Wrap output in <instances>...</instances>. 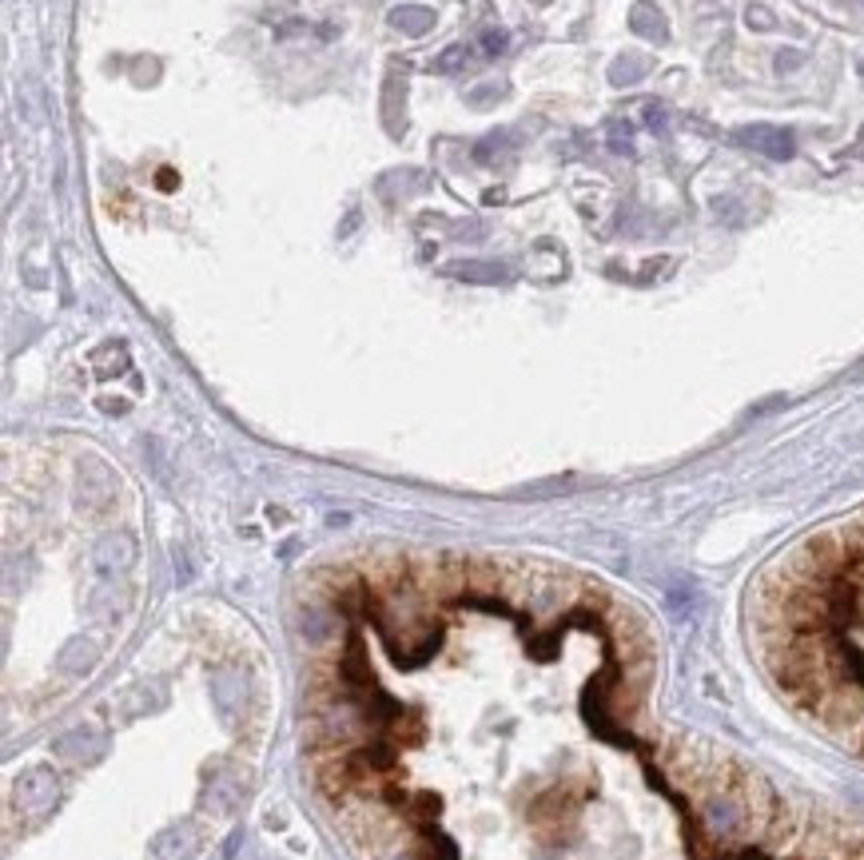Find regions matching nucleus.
<instances>
[{
	"label": "nucleus",
	"instance_id": "39448f33",
	"mask_svg": "<svg viewBox=\"0 0 864 860\" xmlns=\"http://www.w3.org/2000/svg\"><path fill=\"white\" fill-rule=\"evenodd\" d=\"M629 28H634L637 36H646V40H665V16H661L653 4H634Z\"/></svg>",
	"mask_w": 864,
	"mask_h": 860
},
{
	"label": "nucleus",
	"instance_id": "f03ea898",
	"mask_svg": "<svg viewBox=\"0 0 864 860\" xmlns=\"http://www.w3.org/2000/svg\"><path fill=\"white\" fill-rule=\"evenodd\" d=\"M753 666L796 721L864 765V510L789 562L757 622Z\"/></svg>",
	"mask_w": 864,
	"mask_h": 860
},
{
	"label": "nucleus",
	"instance_id": "423d86ee",
	"mask_svg": "<svg viewBox=\"0 0 864 860\" xmlns=\"http://www.w3.org/2000/svg\"><path fill=\"white\" fill-rule=\"evenodd\" d=\"M649 72V60H634V57H622L614 60V69H610V84L617 88H626V84H637V80Z\"/></svg>",
	"mask_w": 864,
	"mask_h": 860
},
{
	"label": "nucleus",
	"instance_id": "6e6552de",
	"mask_svg": "<svg viewBox=\"0 0 864 860\" xmlns=\"http://www.w3.org/2000/svg\"><path fill=\"white\" fill-rule=\"evenodd\" d=\"M502 48H506V33H487V36H482V52H487V57H499Z\"/></svg>",
	"mask_w": 864,
	"mask_h": 860
},
{
	"label": "nucleus",
	"instance_id": "1a4fd4ad",
	"mask_svg": "<svg viewBox=\"0 0 864 860\" xmlns=\"http://www.w3.org/2000/svg\"><path fill=\"white\" fill-rule=\"evenodd\" d=\"M745 16H749L753 28H773V12H769V9H749Z\"/></svg>",
	"mask_w": 864,
	"mask_h": 860
},
{
	"label": "nucleus",
	"instance_id": "7ed1b4c3",
	"mask_svg": "<svg viewBox=\"0 0 864 860\" xmlns=\"http://www.w3.org/2000/svg\"><path fill=\"white\" fill-rule=\"evenodd\" d=\"M733 144L753 147V152H761V156H769V159H789L796 152L793 132H785V128H773V124L737 128V132H733Z\"/></svg>",
	"mask_w": 864,
	"mask_h": 860
},
{
	"label": "nucleus",
	"instance_id": "9d476101",
	"mask_svg": "<svg viewBox=\"0 0 864 860\" xmlns=\"http://www.w3.org/2000/svg\"><path fill=\"white\" fill-rule=\"evenodd\" d=\"M801 64V57L796 52H781V60H777V72H789V69H796Z\"/></svg>",
	"mask_w": 864,
	"mask_h": 860
},
{
	"label": "nucleus",
	"instance_id": "0eeeda50",
	"mask_svg": "<svg viewBox=\"0 0 864 860\" xmlns=\"http://www.w3.org/2000/svg\"><path fill=\"white\" fill-rule=\"evenodd\" d=\"M463 60H467V48H463V45H451V48H446V52H443V57L434 60L431 69H434V72H455L458 64H463Z\"/></svg>",
	"mask_w": 864,
	"mask_h": 860
},
{
	"label": "nucleus",
	"instance_id": "20e7f679",
	"mask_svg": "<svg viewBox=\"0 0 864 860\" xmlns=\"http://www.w3.org/2000/svg\"><path fill=\"white\" fill-rule=\"evenodd\" d=\"M391 24H395L398 33H407V36H422V33H431L434 12H431V9H422V4H403V9H395V12H391Z\"/></svg>",
	"mask_w": 864,
	"mask_h": 860
},
{
	"label": "nucleus",
	"instance_id": "f257e3e1",
	"mask_svg": "<svg viewBox=\"0 0 864 860\" xmlns=\"http://www.w3.org/2000/svg\"><path fill=\"white\" fill-rule=\"evenodd\" d=\"M299 749L351 860H864V816L661 709L598 577L375 550L299 601Z\"/></svg>",
	"mask_w": 864,
	"mask_h": 860
}]
</instances>
